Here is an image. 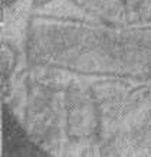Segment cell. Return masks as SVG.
<instances>
[{
	"label": "cell",
	"instance_id": "obj_1",
	"mask_svg": "<svg viewBox=\"0 0 151 157\" xmlns=\"http://www.w3.org/2000/svg\"><path fill=\"white\" fill-rule=\"evenodd\" d=\"M25 48L36 67L98 78H151V23L114 26L36 13L28 19Z\"/></svg>",
	"mask_w": 151,
	"mask_h": 157
},
{
	"label": "cell",
	"instance_id": "obj_2",
	"mask_svg": "<svg viewBox=\"0 0 151 157\" xmlns=\"http://www.w3.org/2000/svg\"><path fill=\"white\" fill-rule=\"evenodd\" d=\"M89 17L114 26L151 23V0H71Z\"/></svg>",
	"mask_w": 151,
	"mask_h": 157
},
{
	"label": "cell",
	"instance_id": "obj_3",
	"mask_svg": "<svg viewBox=\"0 0 151 157\" xmlns=\"http://www.w3.org/2000/svg\"><path fill=\"white\" fill-rule=\"evenodd\" d=\"M3 134H5V148H7L10 144L16 140L13 150L10 154H36V151H39V148H36L30 141L28 140V137L25 136L23 130L19 127V124L16 123V120L10 115V111L7 109V107L5 105L3 109Z\"/></svg>",
	"mask_w": 151,
	"mask_h": 157
},
{
	"label": "cell",
	"instance_id": "obj_4",
	"mask_svg": "<svg viewBox=\"0 0 151 157\" xmlns=\"http://www.w3.org/2000/svg\"><path fill=\"white\" fill-rule=\"evenodd\" d=\"M13 65H14V53L9 45L5 43L2 46V84L6 85L10 74L13 71Z\"/></svg>",
	"mask_w": 151,
	"mask_h": 157
},
{
	"label": "cell",
	"instance_id": "obj_5",
	"mask_svg": "<svg viewBox=\"0 0 151 157\" xmlns=\"http://www.w3.org/2000/svg\"><path fill=\"white\" fill-rule=\"evenodd\" d=\"M16 2H17V0H3V6H5V7H10V6L14 5Z\"/></svg>",
	"mask_w": 151,
	"mask_h": 157
},
{
	"label": "cell",
	"instance_id": "obj_6",
	"mask_svg": "<svg viewBox=\"0 0 151 157\" xmlns=\"http://www.w3.org/2000/svg\"><path fill=\"white\" fill-rule=\"evenodd\" d=\"M35 5H46V3H49V2H52V0H32Z\"/></svg>",
	"mask_w": 151,
	"mask_h": 157
}]
</instances>
